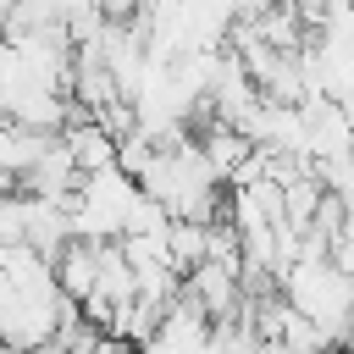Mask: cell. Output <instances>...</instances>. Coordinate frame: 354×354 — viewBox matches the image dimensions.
Returning <instances> with one entry per match:
<instances>
[{
    "label": "cell",
    "instance_id": "obj_3",
    "mask_svg": "<svg viewBox=\"0 0 354 354\" xmlns=\"http://www.w3.org/2000/svg\"><path fill=\"white\" fill-rule=\"evenodd\" d=\"M282 299L332 348H354V277L332 254H293L282 266Z\"/></svg>",
    "mask_w": 354,
    "mask_h": 354
},
{
    "label": "cell",
    "instance_id": "obj_2",
    "mask_svg": "<svg viewBox=\"0 0 354 354\" xmlns=\"http://www.w3.org/2000/svg\"><path fill=\"white\" fill-rule=\"evenodd\" d=\"M133 177H138L144 199H155L171 221H210V216H221V183L205 166V155H199L194 138L155 144L149 160Z\"/></svg>",
    "mask_w": 354,
    "mask_h": 354
},
{
    "label": "cell",
    "instance_id": "obj_10",
    "mask_svg": "<svg viewBox=\"0 0 354 354\" xmlns=\"http://www.w3.org/2000/svg\"><path fill=\"white\" fill-rule=\"evenodd\" d=\"M254 354H288V348H282V343H266V337H260V343H254Z\"/></svg>",
    "mask_w": 354,
    "mask_h": 354
},
{
    "label": "cell",
    "instance_id": "obj_11",
    "mask_svg": "<svg viewBox=\"0 0 354 354\" xmlns=\"http://www.w3.org/2000/svg\"><path fill=\"white\" fill-rule=\"evenodd\" d=\"M11 6H17V0H0V22H6V11H11Z\"/></svg>",
    "mask_w": 354,
    "mask_h": 354
},
{
    "label": "cell",
    "instance_id": "obj_5",
    "mask_svg": "<svg viewBox=\"0 0 354 354\" xmlns=\"http://www.w3.org/2000/svg\"><path fill=\"white\" fill-rule=\"evenodd\" d=\"M210 315L188 299V293H177L171 304H166V315L155 321V332L138 343V354H199L205 348V337H210Z\"/></svg>",
    "mask_w": 354,
    "mask_h": 354
},
{
    "label": "cell",
    "instance_id": "obj_8",
    "mask_svg": "<svg viewBox=\"0 0 354 354\" xmlns=\"http://www.w3.org/2000/svg\"><path fill=\"white\" fill-rule=\"evenodd\" d=\"M50 271H55L61 293H66L72 304H83V299L94 293V277H100V243H88V238H66L61 254L50 260Z\"/></svg>",
    "mask_w": 354,
    "mask_h": 354
},
{
    "label": "cell",
    "instance_id": "obj_1",
    "mask_svg": "<svg viewBox=\"0 0 354 354\" xmlns=\"http://www.w3.org/2000/svg\"><path fill=\"white\" fill-rule=\"evenodd\" d=\"M77 304L61 293L50 260L28 243H0V354H33L61 337Z\"/></svg>",
    "mask_w": 354,
    "mask_h": 354
},
{
    "label": "cell",
    "instance_id": "obj_6",
    "mask_svg": "<svg viewBox=\"0 0 354 354\" xmlns=\"http://www.w3.org/2000/svg\"><path fill=\"white\" fill-rule=\"evenodd\" d=\"M50 144H55V133H44V127L0 122V183H6V188H22V177L44 160Z\"/></svg>",
    "mask_w": 354,
    "mask_h": 354
},
{
    "label": "cell",
    "instance_id": "obj_4",
    "mask_svg": "<svg viewBox=\"0 0 354 354\" xmlns=\"http://www.w3.org/2000/svg\"><path fill=\"white\" fill-rule=\"evenodd\" d=\"M144 205V188L133 171L122 166H100V171H83L72 199H66V216H72V238H88V243H116L133 221V210Z\"/></svg>",
    "mask_w": 354,
    "mask_h": 354
},
{
    "label": "cell",
    "instance_id": "obj_7",
    "mask_svg": "<svg viewBox=\"0 0 354 354\" xmlns=\"http://www.w3.org/2000/svg\"><path fill=\"white\" fill-rule=\"evenodd\" d=\"M194 144H199L205 166L216 171V183H232V177L249 166V155H254V144L243 138V127H232V122H216V116L199 127V138H194Z\"/></svg>",
    "mask_w": 354,
    "mask_h": 354
},
{
    "label": "cell",
    "instance_id": "obj_9",
    "mask_svg": "<svg viewBox=\"0 0 354 354\" xmlns=\"http://www.w3.org/2000/svg\"><path fill=\"white\" fill-rule=\"evenodd\" d=\"M61 144H66V155L77 160V171L116 166V133L100 127L94 116H88V122H66V127H61Z\"/></svg>",
    "mask_w": 354,
    "mask_h": 354
},
{
    "label": "cell",
    "instance_id": "obj_12",
    "mask_svg": "<svg viewBox=\"0 0 354 354\" xmlns=\"http://www.w3.org/2000/svg\"><path fill=\"white\" fill-rule=\"evenodd\" d=\"M348 354H354V348H348Z\"/></svg>",
    "mask_w": 354,
    "mask_h": 354
}]
</instances>
